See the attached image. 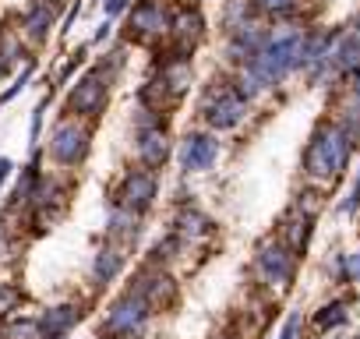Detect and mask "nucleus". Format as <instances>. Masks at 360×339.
Instances as JSON below:
<instances>
[{
  "label": "nucleus",
  "instance_id": "nucleus-18",
  "mask_svg": "<svg viewBox=\"0 0 360 339\" xmlns=\"http://www.w3.org/2000/svg\"><path fill=\"white\" fill-rule=\"evenodd\" d=\"M346 318H349V307H346V304H328V307H321V311H318L314 328H318V332H328V328L342 325Z\"/></svg>",
  "mask_w": 360,
  "mask_h": 339
},
{
  "label": "nucleus",
  "instance_id": "nucleus-13",
  "mask_svg": "<svg viewBox=\"0 0 360 339\" xmlns=\"http://www.w3.org/2000/svg\"><path fill=\"white\" fill-rule=\"evenodd\" d=\"M138 155H141V162H145L148 170L162 166L166 155H169V141H166V134H162L159 127L141 131V134H138Z\"/></svg>",
  "mask_w": 360,
  "mask_h": 339
},
{
  "label": "nucleus",
  "instance_id": "nucleus-4",
  "mask_svg": "<svg viewBox=\"0 0 360 339\" xmlns=\"http://www.w3.org/2000/svg\"><path fill=\"white\" fill-rule=\"evenodd\" d=\"M106 99H110V78H106V71H89V75L71 89L68 110H71L75 117H99L103 106H106Z\"/></svg>",
  "mask_w": 360,
  "mask_h": 339
},
{
  "label": "nucleus",
  "instance_id": "nucleus-1",
  "mask_svg": "<svg viewBox=\"0 0 360 339\" xmlns=\"http://www.w3.org/2000/svg\"><path fill=\"white\" fill-rule=\"evenodd\" d=\"M346 159H349V134L339 124H321L307 145V174L332 181L342 174Z\"/></svg>",
  "mask_w": 360,
  "mask_h": 339
},
{
  "label": "nucleus",
  "instance_id": "nucleus-7",
  "mask_svg": "<svg viewBox=\"0 0 360 339\" xmlns=\"http://www.w3.org/2000/svg\"><path fill=\"white\" fill-rule=\"evenodd\" d=\"M202 113L212 127L226 131V127H237L244 120V96L233 92V89H212L202 103Z\"/></svg>",
  "mask_w": 360,
  "mask_h": 339
},
{
  "label": "nucleus",
  "instance_id": "nucleus-8",
  "mask_svg": "<svg viewBox=\"0 0 360 339\" xmlns=\"http://www.w3.org/2000/svg\"><path fill=\"white\" fill-rule=\"evenodd\" d=\"M169 36H173V43H176V57H188V53L202 43V36H205V18H202V11H198V8L176 11L173 22H169Z\"/></svg>",
  "mask_w": 360,
  "mask_h": 339
},
{
  "label": "nucleus",
  "instance_id": "nucleus-24",
  "mask_svg": "<svg viewBox=\"0 0 360 339\" xmlns=\"http://www.w3.org/2000/svg\"><path fill=\"white\" fill-rule=\"evenodd\" d=\"M297 4V0H255V8H262V11H269V15H283V11H290Z\"/></svg>",
  "mask_w": 360,
  "mask_h": 339
},
{
  "label": "nucleus",
  "instance_id": "nucleus-22",
  "mask_svg": "<svg viewBox=\"0 0 360 339\" xmlns=\"http://www.w3.org/2000/svg\"><path fill=\"white\" fill-rule=\"evenodd\" d=\"M0 57H4V64H15L22 57V43L15 36H0Z\"/></svg>",
  "mask_w": 360,
  "mask_h": 339
},
{
  "label": "nucleus",
  "instance_id": "nucleus-14",
  "mask_svg": "<svg viewBox=\"0 0 360 339\" xmlns=\"http://www.w3.org/2000/svg\"><path fill=\"white\" fill-rule=\"evenodd\" d=\"M159 82L166 85V92H169L173 99H180V92L191 85V60H188V57H173V60H166Z\"/></svg>",
  "mask_w": 360,
  "mask_h": 339
},
{
  "label": "nucleus",
  "instance_id": "nucleus-16",
  "mask_svg": "<svg viewBox=\"0 0 360 339\" xmlns=\"http://www.w3.org/2000/svg\"><path fill=\"white\" fill-rule=\"evenodd\" d=\"M311 216H293V219H286V226H283V241H286V248L293 251V255H300L304 248H307V237H311Z\"/></svg>",
  "mask_w": 360,
  "mask_h": 339
},
{
  "label": "nucleus",
  "instance_id": "nucleus-20",
  "mask_svg": "<svg viewBox=\"0 0 360 339\" xmlns=\"http://www.w3.org/2000/svg\"><path fill=\"white\" fill-rule=\"evenodd\" d=\"M8 339H43V328H39V321H32V318L11 321V325H8Z\"/></svg>",
  "mask_w": 360,
  "mask_h": 339
},
{
  "label": "nucleus",
  "instance_id": "nucleus-29",
  "mask_svg": "<svg viewBox=\"0 0 360 339\" xmlns=\"http://www.w3.org/2000/svg\"><path fill=\"white\" fill-rule=\"evenodd\" d=\"M11 170H15V162L8 155H0V188H4V181L11 177Z\"/></svg>",
  "mask_w": 360,
  "mask_h": 339
},
{
  "label": "nucleus",
  "instance_id": "nucleus-9",
  "mask_svg": "<svg viewBox=\"0 0 360 339\" xmlns=\"http://www.w3.org/2000/svg\"><path fill=\"white\" fill-rule=\"evenodd\" d=\"M258 272H262V279H265L269 286H276V290L290 286V279H293V251H290V248H279V244L262 248V251H258Z\"/></svg>",
  "mask_w": 360,
  "mask_h": 339
},
{
  "label": "nucleus",
  "instance_id": "nucleus-28",
  "mask_svg": "<svg viewBox=\"0 0 360 339\" xmlns=\"http://www.w3.org/2000/svg\"><path fill=\"white\" fill-rule=\"evenodd\" d=\"M43 113H46V99L36 106V113H32V141H39V131H43Z\"/></svg>",
  "mask_w": 360,
  "mask_h": 339
},
{
  "label": "nucleus",
  "instance_id": "nucleus-19",
  "mask_svg": "<svg viewBox=\"0 0 360 339\" xmlns=\"http://www.w3.org/2000/svg\"><path fill=\"white\" fill-rule=\"evenodd\" d=\"M205 226H209V219L198 216V212H184V216L176 219V230L184 234V237H198V234H205Z\"/></svg>",
  "mask_w": 360,
  "mask_h": 339
},
{
  "label": "nucleus",
  "instance_id": "nucleus-10",
  "mask_svg": "<svg viewBox=\"0 0 360 339\" xmlns=\"http://www.w3.org/2000/svg\"><path fill=\"white\" fill-rule=\"evenodd\" d=\"M219 155V141L212 134H188L184 145H180V166L188 174H198V170H209Z\"/></svg>",
  "mask_w": 360,
  "mask_h": 339
},
{
  "label": "nucleus",
  "instance_id": "nucleus-5",
  "mask_svg": "<svg viewBox=\"0 0 360 339\" xmlns=\"http://www.w3.org/2000/svg\"><path fill=\"white\" fill-rule=\"evenodd\" d=\"M169 8L162 4V0H141V4H134L131 18H127V29L134 39L141 43H155L159 36L169 32Z\"/></svg>",
  "mask_w": 360,
  "mask_h": 339
},
{
  "label": "nucleus",
  "instance_id": "nucleus-23",
  "mask_svg": "<svg viewBox=\"0 0 360 339\" xmlns=\"http://www.w3.org/2000/svg\"><path fill=\"white\" fill-rule=\"evenodd\" d=\"M29 78H32V64H25V68H22V75L15 78V85H11V89L4 92V96H0V103H11V99H15V96H18V92H22V89L29 85Z\"/></svg>",
  "mask_w": 360,
  "mask_h": 339
},
{
  "label": "nucleus",
  "instance_id": "nucleus-6",
  "mask_svg": "<svg viewBox=\"0 0 360 339\" xmlns=\"http://www.w3.org/2000/svg\"><path fill=\"white\" fill-rule=\"evenodd\" d=\"M155 188L159 184H155L152 170H131V174L120 181V188H117V205L134 212V216H141L155 202Z\"/></svg>",
  "mask_w": 360,
  "mask_h": 339
},
{
  "label": "nucleus",
  "instance_id": "nucleus-30",
  "mask_svg": "<svg viewBox=\"0 0 360 339\" xmlns=\"http://www.w3.org/2000/svg\"><path fill=\"white\" fill-rule=\"evenodd\" d=\"M124 8H127V0H106V15H110V18H113V15H120Z\"/></svg>",
  "mask_w": 360,
  "mask_h": 339
},
{
  "label": "nucleus",
  "instance_id": "nucleus-12",
  "mask_svg": "<svg viewBox=\"0 0 360 339\" xmlns=\"http://www.w3.org/2000/svg\"><path fill=\"white\" fill-rule=\"evenodd\" d=\"M82 311L75 304H60V307H50L43 318H39V328H43V339H64L75 325H78Z\"/></svg>",
  "mask_w": 360,
  "mask_h": 339
},
{
  "label": "nucleus",
  "instance_id": "nucleus-25",
  "mask_svg": "<svg viewBox=\"0 0 360 339\" xmlns=\"http://www.w3.org/2000/svg\"><path fill=\"white\" fill-rule=\"evenodd\" d=\"M342 276L353 279V283H360V251H353V255L342 262Z\"/></svg>",
  "mask_w": 360,
  "mask_h": 339
},
{
  "label": "nucleus",
  "instance_id": "nucleus-15",
  "mask_svg": "<svg viewBox=\"0 0 360 339\" xmlns=\"http://www.w3.org/2000/svg\"><path fill=\"white\" fill-rule=\"evenodd\" d=\"M50 25H53V8L46 4V0H36V4L29 8V15H25V36L32 43H43L50 36Z\"/></svg>",
  "mask_w": 360,
  "mask_h": 339
},
{
  "label": "nucleus",
  "instance_id": "nucleus-21",
  "mask_svg": "<svg viewBox=\"0 0 360 339\" xmlns=\"http://www.w3.org/2000/svg\"><path fill=\"white\" fill-rule=\"evenodd\" d=\"M22 300V290L18 286H8V283H0V314H11Z\"/></svg>",
  "mask_w": 360,
  "mask_h": 339
},
{
  "label": "nucleus",
  "instance_id": "nucleus-26",
  "mask_svg": "<svg viewBox=\"0 0 360 339\" xmlns=\"http://www.w3.org/2000/svg\"><path fill=\"white\" fill-rule=\"evenodd\" d=\"M360 209V174H356V181H353V191H349V198H346V205H342V212H356Z\"/></svg>",
  "mask_w": 360,
  "mask_h": 339
},
{
  "label": "nucleus",
  "instance_id": "nucleus-3",
  "mask_svg": "<svg viewBox=\"0 0 360 339\" xmlns=\"http://www.w3.org/2000/svg\"><path fill=\"white\" fill-rule=\"evenodd\" d=\"M89 141H92V131L78 120V117H68L53 127L50 134V155L60 162V166H78L85 155H89Z\"/></svg>",
  "mask_w": 360,
  "mask_h": 339
},
{
  "label": "nucleus",
  "instance_id": "nucleus-17",
  "mask_svg": "<svg viewBox=\"0 0 360 339\" xmlns=\"http://www.w3.org/2000/svg\"><path fill=\"white\" fill-rule=\"evenodd\" d=\"M120 265H124V255H120L117 248H103V251L96 255V265H92L96 283H110V279L120 272Z\"/></svg>",
  "mask_w": 360,
  "mask_h": 339
},
{
  "label": "nucleus",
  "instance_id": "nucleus-11",
  "mask_svg": "<svg viewBox=\"0 0 360 339\" xmlns=\"http://www.w3.org/2000/svg\"><path fill=\"white\" fill-rule=\"evenodd\" d=\"M138 297H145L148 300V307H162V304H169L173 300V293H176V286H173V279L169 276H162V272H141L138 276V283L131 286Z\"/></svg>",
  "mask_w": 360,
  "mask_h": 339
},
{
  "label": "nucleus",
  "instance_id": "nucleus-27",
  "mask_svg": "<svg viewBox=\"0 0 360 339\" xmlns=\"http://www.w3.org/2000/svg\"><path fill=\"white\" fill-rule=\"evenodd\" d=\"M283 339H300V314H290L283 325Z\"/></svg>",
  "mask_w": 360,
  "mask_h": 339
},
{
  "label": "nucleus",
  "instance_id": "nucleus-2",
  "mask_svg": "<svg viewBox=\"0 0 360 339\" xmlns=\"http://www.w3.org/2000/svg\"><path fill=\"white\" fill-rule=\"evenodd\" d=\"M148 311H152V307H148V300H145V297H138L134 290H127V293L110 307L103 332H106L110 339H134V335L145 328Z\"/></svg>",
  "mask_w": 360,
  "mask_h": 339
},
{
  "label": "nucleus",
  "instance_id": "nucleus-32",
  "mask_svg": "<svg viewBox=\"0 0 360 339\" xmlns=\"http://www.w3.org/2000/svg\"><path fill=\"white\" fill-rule=\"evenodd\" d=\"M4 68H8V64H4V57H0V75H4Z\"/></svg>",
  "mask_w": 360,
  "mask_h": 339
},
{
  "label": "nucleus",
  "instance_id": "nucleus-31",
  "mask_svg": "<svg viewBox=\"0 0 360 339\" xmlns=\"http://www.w3.org/2000/svg\"><path fill=\"white\" fill-rule=\"evenodd\" d=\"M106 36H110V22H103V25H99V32H96V43H103Z\"/></svg>",
  "mask_w": 360,
  "mask_h": 339
}]
</instances>
